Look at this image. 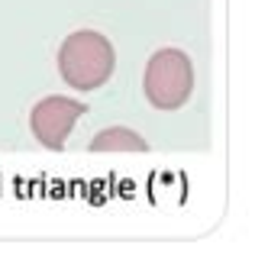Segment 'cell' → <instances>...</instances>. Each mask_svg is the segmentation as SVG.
I'll return each instance as SVG.
<instances>
[{"instance_id":"obj_2","label":"cell","mask_w":255,"mask_h":255,"mask_svg":"<svg viewBox=\"0 0 255 255\" xmlns=\"http://www.w3.org/2000/svg\"><path fill=\"white\" fill-rule=\"evenodd\" d=\"M142 87L152 107L178 110L194 94V65L181 49H158L149 58L142 75Z\"/></svg>"},{"instance_id":"obj_1","label":"cell","mask_w":255,"mask_h":255,"mask_svg":"<svg viewBox=\"0 0 255 255\" xmlns=\"http://www.w3.org/2000/svg\"><path fill=\"white\" fill-rule=\"evenodd\" d=\"M117 68V52L110 39L94 29H78L58 49V71L62 81L75 91H97L110 81Z\"/></svg>"},{"instance_id":"obj_4","label":"cell","mask_w":255,"mask_h":255,"mask_svg":"<svg viewBox=\"0 0 255 255\" xmlns=\"http://www.w3.org/2000/svg\"><path fill=\"white\" fill-rule=\"evenodd\" d=\"M145 142L139 132L126 129V126H110V129H100L91 142V152H145Z\"/></svg>"},{"instance_id":"obj_3","label":"cell","mask_w":255,"mask_h":255,"mask_svg":"<svg viewBox=\"0 0 255 255\" xmlns=\"http://www.w3.org/2000/svg\"><path fill=\"white\" fill-rule=\"evenodd\" d=\"M84 113H87V107L75 97H45L32 107L29 129H32V136L39 139V145L58 152V149H65L71 126H75Z\"/></svg>"}]
</instances>
